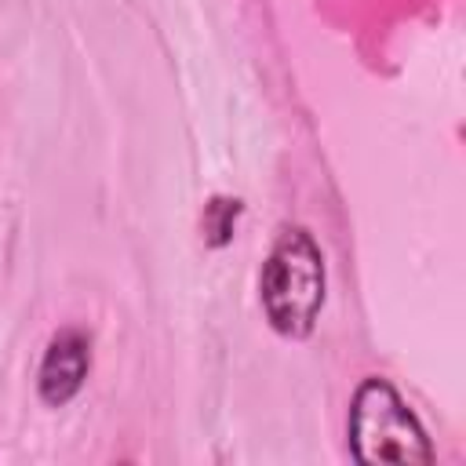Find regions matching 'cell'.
Here are the masks:
<instances>
[{
  "label": "cell",
  "mask_w": 466,
  "mask_h": 466,
  "mask_svg": "<svg viewBox=\"0 0 466 466\" xmlns=\"http://www.w3.org/2000/svg\"><path fill=\"white\" fill-rule=\"evenodd\" d=\"M244 204L237 197H211L204 204V218H200V229H204V240L211 248H222L233 240V229H237V218H240Z\"/></svg>",
  "instance_id": "obj_4"
},
{
  "label": "cell",
  "mask_w": 466,
  "mask_h": 466,
  "mask_svg": "<svg viewBox=\"0 0 466 466\" xmlns=\"http://www.w3.org/2000/svg\"><path fill=\"white\" fill-rule=\"evenodd\" d=\"M350 448L357 462L426 466L433 462L430 437L400 393L386 379H364L350 400Z\"/></svg>",
  "instance_id": "obj_2"
},
{
  "label": "cell",
  "mask_w": 466,
  "mask_h": 466,
  "mask_svg": "<svg viewBox=\"0 0 466 466\" xmlns=\"http://www.w3.org/2000/svg\"><path fill=\"white\" fill-rule=\"evenodd\" d=\"M324 255L309 229L284 226L262 262L258 299L269 328L284 339H306L324 306Z\"/></svg>",
  "instance_id": "obj_1"
},
{
  "label": "cell",
  "mask_w": 466,
  "mask_h": 466,
  "mask_svg": "<svg viewBox=\"0 0 466 466\" xmlns=\"http://www.w3.org/2000/svg\"><path fill=\"white\" fill-rule=\"evenodd\" d=\"M91 371V342L84 331L76 328H62L51 335L47 350H44V360H40V371H36V393L44 404L51 408H62L69 404L84 379Z\"/></svg>",
  "instance_id": "obj_3"
}]
</instances>
